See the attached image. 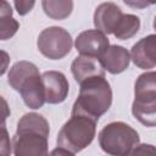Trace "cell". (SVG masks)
<instances>
[{
  "label": "cell",
  "mask_w": 156,
  "mask_h": 156,
  "mask_svg": "<svg viewBox=\"0 0 156 156\" xmlns=\"http://www.w3.org/2000/svg\"><path fill=\"white\" fill-rule=\"evenodd\" d=\"M20 28V23L12 17V9L6 0H1L0 10V37L1 40L12 38Z\"/></svg>",
  "instance_id": "e0dca14e"
},
{
  "label": "cell",
  "mask_w": 156,
  "mask_h": 156,
  "mask_svg": "<svg viewBox=\"0 0 156 156\" xmlns=\"http://www.w3.org/2000/svg\"><path fill=\"white\" fill-rule=\"evenodd\" d=\"M41 7L48 17L61 21L72 13L73 0H41Z\"/></svg>",
  "instance_id": "2e32d148"
},
{
  "label": "cell",
  "mask_w": 156,
  "mask_h": 156,
  "mask_svg": "<svg viewBox=\"0 0 156 156\" xmlns=\"http://www.w3.org/2000/svg\"><path fill=\"white\" fill-rule=\"evenodd\" d=\"M37 45L45 57L50 60H61L69 54L73 41L71 34L65 28L52 26L40 32Z\"/></svg>",
  "instance_id": "277c9868"
},
{
  "label": "cell",
  "mask_w": 156,
  "mask_h": 156,
  "mask_svg": "<svg viewBox=\"0 0 156 156\" xmlns=\"http://www.w3.org/2000/svg\"><path fill=\"white\" fill-rule=\"evenodd\" d=\"M139 154H150V155H156V146L150 145V144H138V146L133 150L132 155H139Z\"/></svg>",
  "instance_id": "44dd1931"
},
{
  "label": "cell",
  "mask_w": 156,
  "mask_h": 156,
  "mask_svg": "<svg viewBox=\"0 0 156 156\" xmlns=\"http://www.w3.org/2000/svg\"><path fill=\"white\" fill-rule=\"evenodd\" d=\"M140 28V18L132 13H124L119 21L113 35L119 40H127L134 37Z\"/></svg>",
  "instance_id": "d6986e66"
},
{
  "label": "cell",
  "mask_w": 156,
  "mask_h": 156,
  "mask_svg": "<svg viewBox=\"0 0 156 156\" xmlns=\"http://www.w3.org/2000/svg\"><path fill=\"white\" fill-rule=\"evenodd\" d=\"M23 129L40 132V133H43V134H45L48 136L50 134L49 122L46 121L45 117H43L41 115L35 113V112L26 113L20 118L16 130H23Z\"/></svg>",
  "instance_id": "ac0fdd59"
},
{
  "label": "cell",
  "mask_w": 156,
  "mask_h": 156,
  "mask_svg": "<svg viewBox=\"0 0 156 156\" xmlns=\"http://www.w3.org/2000/svg\"><path fill=\"white\" fill-rule=\"evenodd\" d=\"M40 73L39 68L29 62V61H18L16 62L9 72V77H7V82L11 85V88H13L16 91H18L21 89V87L33 76Z\"/></svg>",
  "instance_id": "4fadbf2b"
},
{
  "label": "cell",
  "mask_w": 156,
  "mask_h": 156,
  "mask_svg": "<svg viewBox=\"0 0 156 156\" xmlns=\"http://www.w3.org/2000/svg\"><path fill=\"white\" fill-rule=\"evenodd\" d=\"M99 60L105 71L111 74H119L128 68L132 58L126 48L121 45H110Z\"/></svg>",
  "instance_id": "30bf717a"
},
{
  "label": "cell",
  "mask_w": 156,
  "mask_h": 156,
  "mask_svg": "<svg viewBox=\"0 0 156 156\" xmlns=\"http://www.w3.org/2000/svg\"><path fill=\"white\" fill-rule=\"evenodd\" d=\"M96 121L79 113H71V118L60 129L56 144L69 150L73 155L91 144L96 133Z\"/></svg>",
  "instance_id": "7a4b0ae2"
},
{
  "label": "cell",
  "mask_w": 156,
  "mask_h": 156,
  "mask_svg": "<svg viewBox=\"0 0 156 156\" xmlns=\"http://www.w3.org/2000/svg\"><path fill=\"white\" fill-rule=\"evenodd\" d=\"M133 63L141 69L156 67V34H150L136 41L130 50Z\"/></svg>",
  "instance_id": "ba28073f"
},
{
  "label": "cell",
  "mask_w": 156,
  "mask_h": 156,
  "mask_svg": "<svg viewBox=\"0 0 156 156\" xmlns=\"http://www.w3.org/2000/svg\"><path fill=\"white\" fill-rule=\"evenodd\" d=\"M133 116L146 127H156V99L135 100L132 104Z\"/></svg>",
  "instance_id": "9a60e30c"
},
{
  "label": "cell",
  "mask_w": 156,
  "mask_h": 156,
  "mask_svg": "<svg viewBox=\"0 0 156 156\" xmlns=\"http://www.w3.org/2000/svg\"><path fill=\"white\" fill-rule=\"evenodd\" d=\"M122 10L113 2L100 4L94 12V26L105 34H113L123 17Z\"/></svg>",
  "instance_id": "9c48e42d"
},
{
  "label": "cell",
  "mask_w": 156,
  "mask_h": 156,
  "mask_svg": "<svg viewBox=\"0 0 156 156\" xmlns=\"http://www.w3.org/2000/svg\"><path fill=\"white\" fill-rule=\"evenodd\" d=\"M126 5L133 7V9H145L150 6L146 0H123Z\"/></svg>",
  "instance_id": "7402d4cb"
},
{
  "label": "cell",
  "mask_w": 156,
  "mask_h": 156,
  "mask_svg": "<svg viewBox=\"0 0 156 156\" xmlns=\"http://www.w3.org/2000/svg\"><path fill=\"white\" fill-rule=\"evenodd\" d=\"M15 9L20 16H26L34 7L35 0H13Z\"/></svg>",
  "instance_id": "ffe728a7"
},
{
  "label": "cell",
  "mask_w": 156,
  "mask_h": 156,
  "mask_svg": "<svg viewBox=\"0 0 156 156\" xmlns=\"http://www.w3.org/2000/svg\"><path fill=\"white\" fill-rule=\"evenodd\" d=\"M51 155H58V156H73V154L69 151V150H67V149H65V147H61V146H57L55 150H52L51 152H50Z\"/></svg>",
  "instance_id": "603a6c76"
},
{
  "label": "cell",
  "mask_w": 156,
  "mask_h": 156,
  "mask_svg": "<svg viewBox=\"0 0 156 156\" xmlns=\"http://www.w3.org/2000/svg\"><path fill=\"white\" fill-rule=\"evenodd\" d=\"M140 143L138 132L124 122H111L99 133V145L101 150L113 156L132 155Z\"/></svg>",
  "instance_id": "3957f363"
},
{
  "label": "cell",
  "mask_w": 156,
  "mask_h": 156,
  "mask_svg": "<svg viewBox=\"0 0 156 156\" xmlns=\"http://www.w3.org/2000/svg\"><path fill=\"white\" fill-rule=\"evenodd\" d=\"M135 100L156 99V71H149L138 76L134 84Z\"/></svg>",
  "instance_id": "5bb4252c"
},
{
  "label": "cell",
  "mask_w": 156,
  "mask_h": 156,
  "mask_svg": "<svg viewBox=\"0 0 156 156\" xmlns=\"http://www.w3.org/2000/svg\"><path fill=\"white\" fill-rule=\"evenodd\" d=\"M74 46L80 55L100 58L110 46V41L104 32L99 29H88L78 34Z\"/></svg>",
  "instance_id": "8992f818"
},
{
  "label": "cell",
  "mask_w": 156,
  "mask_h": 156,
  "mask_svg": "<svg viewBox=\"0 0 156 156\" xmlns=\"http://www.w3.org/2000/svg\"><path fill=\"white\" fill-rule=\"evenodd\" d=\"M149 5H155L156 4V0H146Z\"/></svg>",
  "instance_id": "cb8c5ba5"
},
{
  "label": "cell",
  "mask_w": 156,
  "mask_h": 156,
  "mask_svg": "<svg viewBox=\"0 0 156 156\" xmlns=\"http://www.w3.org/2000/svg\"><path fill=\"white\" fill-rule=\"evenodd\" d=\"M79 94L73 104L71 113L85 115L96 122L108 111L112 104V89L102 76H95L83 80Z\"/></svg>",
  "instance_id": "6da1fadb"
},
{
  "label": "cell",
  "mask_w": 156,
  "mask_h": 156,
  "mask_svg": "<svg viewBox=\"0 0 156 156\" xmlns=\"http://www.w3.org/2000/svg\"><path fill=\"white\" fill-rule=\"evenodd\" d=\"M48 138L35 130H16L12 138V149L16 156H46L49 154Z\"/></svg>",
  "instance_id": "5b68a950"
},
{
  "label": "cell",
  "mask_w": 156,
  "mask_h": 156,
  "mask_svg": "<svg viewBox=\"0 0 156 156\" xmlns=\"http://www.w3.org/2000/svg\"><path fill=\"white\" fill-rule=\"evenodd\" d=\"M45 88L46 102L51 105L61 104L66 100L69 90V84L66 76L58 71H46L41 74Z\"/></svg>",
  "instance_id": "52a82bcc"
},
{
  "label": "cell",
  "mask_w": 156,
  "mask_h": 156,
  "mask_svg": "<svg viewBox=\"0 0 156 156\" xmlns=\"http://www.w3.org/2000/svg\"><path fill=\"white\" fill-rule=\"evenodd\" d=\"M18 93L22 96L23 102L33 110H38L43 107V105L46 102L45 98V88L41 79V74L38 73L33 77H30L18 90Z\"/></svg>",
  "instance_id": "7c38bea8"
},
{
  "label": "cell",
  "mask_w": 156,
  "mask_h": 156,
  "mask_svg": "<svg viewBox=\"0 0 156 156\" xmlns=\"http://www.w3.org/2000/svg\"><path fill=\"white\" fill-rule=\"evenodd\" d=\"M154 29L156 30V16H155V20H154Z\"/></svg>",
  "instance_id": "d4e9b609"
},
{
  "label": "cell",
  "mask_w": 156,
  "mask_h": 156,
  "mask_svg": "<svg viewBox=\"0 0 156 156\" xmlns=\"http://www.w3.org/2000/svg\"><path fill=\"white\" fill-rule=\"evenodd\" d=\"M71 72L74 77V80L79 84L83 80L95 76L105 77V68L102 67L100 60L98 57L85 55H79L73 60L71 65Z\"/></svg>",
  "instance_id": "8fae6325"
}]
</instances>
